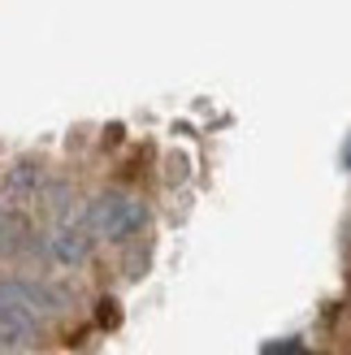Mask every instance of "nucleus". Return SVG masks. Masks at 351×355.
I'll return each instance as SVG.
<instances>
[{
	"label": "nucleus",
	"instance_id": "obj_1",
	"mask_svg": "<svg viewBox=\"0 0 351 355\" xmlns=\"http://www.w3.org/2000/svg\"><path fill=\"white\" fill-rule=\"evenodd\" d=\"M265 355H312V351L300 343H273V347H265Z\"/></svg>",
	"mask_w": 351,
	"mask_h": 355
}]
</instances>
